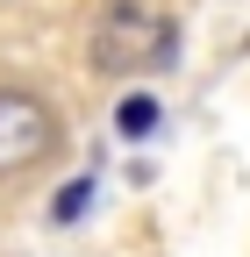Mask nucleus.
<instances>
[{"label": "nucleus", "mask_w": 250, "mask_h": 257, "mask_svg": "<svg viewBox=\"0 0 250 257\" xmlns=\"http://www.w3.org/2000/svg\"><path fill=\"white\" fill-rule=\"evenodd\" d=\"M57 157H65V107L22 79H0V200L43 186Z\"/></svg>", "instance_id": "f257e3e1"}, {"label": "nucleus", "mask_w": 250, "mask_h": 257, "mask_svg": "<svg viewBox=\"0 0 250 257\" xmlns=\"http://www.w3.org/2000/svg\"><path fill=\"white\" fill-rule=\"evenodd\" d=\"M179 57V22L158 15L150 0H114L93 22V64L100 72H165Z\"/></svg>", "instance_id": "f03ea898"}, {"label": "nucleus", "mask_w": 250, "mask_h": 257, "mask_svg": "<svg viewBox=\"0 0 250 257\" xmlns=\"http://www.w3.org/2000/svg\"><path fill=\"white\" fill-rule=\"evenodd\" d=\"M150 128H158V100L150 93H129L121 100V136H150Z\"/></svg>", "instance_id": "7ed1b4c3"}, {"label": "nucleus", "mask_w": 250, "mask_h": 257, "mask_svg": "<svg viewBox=\"0 0 250 257\" xmlns=\"http://www.w3.org/2000/svg\"><path fill=\"white\" fill-rule=\"evenodd\" d=\"M86 200H93V179H79V186H65V193H57V221H65V229H72V221L86 214Z\"/></svg>", "instance_id": "20e7f679"}]
</instances>
